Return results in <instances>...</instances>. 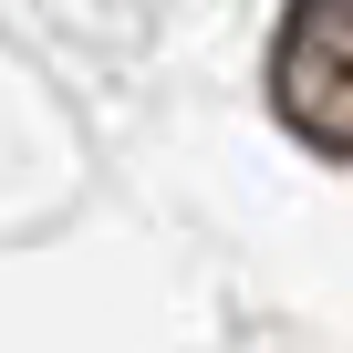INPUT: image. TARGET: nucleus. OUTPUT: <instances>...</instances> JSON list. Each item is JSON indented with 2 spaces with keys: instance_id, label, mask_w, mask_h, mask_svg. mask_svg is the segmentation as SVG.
I'll use <instances>...</instances> for the list:
<instances>
[{
  "instance_id": "obj_1",
  "label": "nucleus",
  "mask_w": 353,
  "mask_h": 353,
  "mask_svg": "<svg viewBox=\"0 0 353 353\" xmlns=\"http://www.w3.org/2000/svg\"><path fill=\"white\" fill-rule=\"evenodd\" d=\"M270 104L301 145L353 156V0H291L270 42Z\"/></svg>"
}]
</instances>
